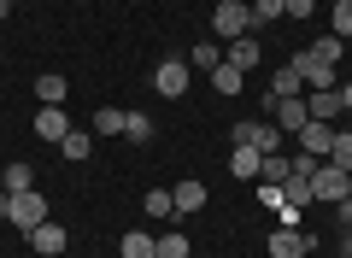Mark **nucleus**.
Wrapping results in <instances>:
<instances>
[{
	"instance_id": "26",
	"label": "nucleus",
	"mask_w": 352,
	"mask_h": 258,
	"mask_svg": "<svg viewBox=\"0 0 352 258\" xmlns=\"http://www.w3.org/2000/svg\"><path fill=\"white\" fill-rule=\"evenodd\" d=\"M329 164L352 171V129H335V147H329Z\"/></svg>"
},
{
	"instance_id": "14",
	"label": "nucleus",
	"mask_w": 352,
	"mask_h": 258,
	"mask_svg": "<svg viewBox=\"0 0 352 258\" xmlns=\"http://www.w3.org/2000/svg\"><path fill=\"white\" fill-rule=\"evenodd\" d=\"M294 94H305V76L294 71V65H282V71L270 76V94H264V100H294Z\"/></svg>"
},
{
	"instance_id": "28",
	"label": "nucleus",
	"mask_w": 352,
	"mask_h": 258,
	"mask_svg": "<svg viewBox=\"0 0 352 258\" xmlns=\"http://www.w3.org/2000/svg\"><path fill=\"white\" fill-rule=\"evenodd\" d=\"M159 258H188V235H182V229L159 235Z\"/></svg>"
},
{
	"instance_id": "16",
	"label": "nucleus",
	"mask_w": 352,
	"mask_h": 258,
	"mask_svg": "<svg viewBox=\"0 0 352 258\" xmlns=\"http://www.w3.org/2000/svg\"><path fill=\"white\" fill-rule=\"evenodd\" d=\"M65 94H71V83H65L59 71H47V76H36V100H41V106H65Z\"/></svg>"
},
{
	"instance_id": "15",
	"label": "nucleus",
	"mask_w": 352,
	"mask_h": 258,
	"mask_svg": "<svg viewBox=\"0 0 352 258\" xmlns=\"http://www.w3.org/2000/svg\"><path fill=\"white\" fill-rule=\"evenodd\" d=\"M229 171L252 182V176H264V153L258 147H229Z\"/></svg>"
},
{
	"instance_id": "20",
	"label": "nucleus",
	"mask_w": 352,
	"mask_h": 258,
	"mask_svg": "<svg viewBox=\"0 0 352 258\" xmlns=\"http://www.w3.org/2000/svg\"><path fill=\"white\" fill-rule=\"evenodd\" d=\"M59 153H65V159H71V164H82L88 153H94V129H71V136L59 141Z\"/></svg>"
},
{
	"instance_id": "29",
	"label": "nucleus",
	"mask_w": 352,
	"mask_h": 258,
	"mask_svg": "<svg viewBox=\"0 0 352 258\" xmlns=\"http://www.w3.org/2000/svg\"><path fill=\"white\" fill-rule=\"evenodd\" d=\"M288 171H294V159H282V153H270V159H264V176H270V182H282Z\"/></svg>"
},
{
	"instance_id": "7",
	"label": "nucleus",
	"mask_w": 352,
	"mask_h": 258,
	"mask_svg": "<svg viewBox=\"0 0 352 258\" xmlns=\"http://www.w3.org/2000/svg\"><path fill=\"white\" fill-rule=\"evenodd\" d=\"M71 129H76V123L65 118V106H36V136H41V141H53V147H59Z\"/></svg>"
},
{
	"instance_id": "13",
	"label": "nucleus",
	"mask_w": 352,
	"mask_h": 258,
	"mask_svg": "<svg viewBox=\"0 0 352 258\" xmlns=\"http://www.w3.org/2000/svg\"><path fill=\"white\" fill-rule=\"evenodd\" d=\"M305 106H311L317 123H335L340 111H346V106H340V88H311V94H305Z\"/></svg>"
},
{
	"instance_id": "21",
	"label": "nucleus",
	"mask_w": 352,
	"mask_h": 258,
	"mask_svg": "<svg viewBox=\"0 0 352 258\" xmlns=\"http://www.w3.org/2000/svg\"><path fill=\"white\" fill-rule=\"evenodd\" d=\"M141 211H147V217H176L170 188H147V194H141Z\"/></svg>"
},
{
	"instance_id": "33",
	"label": "nucleus",
	"mask_w": 352,
	"mask_h": 258,
	"mask_svg": "<svg viewBox=\"0 0 352 258\" xmlns=\"http://www.w3.org/2000/svg\"><path fill=\"white\" fill-rule=\"evenodd\" d=\"M12 217V194H6V188H0V223Z\"/></svg>"
},
{
	"instance_id": "32",
	"label": "nucleus",
	"mask_w": 352,
	"mask_h": 258,
	"mask_svg": "<svg viewBox=\"0 0 352 258\" xmlns=\"http://www.w3.org/2000/svg\"><path fill=\"white\" fill-rule=\"evenodd\" d=\"M335 217H340V229L352 235V194H346V200H335Z\"/></svg>"
},
{
	"instance_id": "19",
	"label": "nucleus",
	"mask_w": 352,
	"mask_h": 258,
	"mask_svg": "<svg viewBox=\"0 0 352 258\" xmlns=\"http://www.w3.org/2000/svg\"><path fill=\"white\" fill-rule=\"evenodd\" d=\"M217 65H223V47H217V41H194V53H188V71H206V76H212Z\"/></svg>"
},
{
	"instance_id": "4",
	"label": "nucleus",
	"mask_w": 352,
	"mask_h": 258,
	"mask_svg": "<svg viewBox=\"0 0 352 258\" xmlns=\"http://www.w3.org/2000/svg\"><path fill=\"white\" fill-rule=\"evenodd\" d=\"M317 246V235L294 229V223H270V258H305Z\"/></svg>"
},
{
	"instance_id": "23",
	"label": "nucleus",
	"mask_w": 352,
	"mask_h": 258,
	"mask_svg": "<svg viewBox=\"0 0 352 258\" xmlns=\"http://www.w3.org/2000/svg\"><path fill=\"white\" fill-rule=\"evenodd\" d=\"M124 141H135V147L153 141V118H147V111H124Z\"/></svg>"
},
{
	"instance_id": "11",
	"label": "nucleus",
	"mask_w": 352,
	"mask_h": 258,
	"mask_svg": "<svg viewBox=\"0 0 352 258\" xmlns=\"http://www.w3.org/2000/svg\"><path fill=\"white\" fill-rule=\"evenodd\" d=\"M170 200H176V217H188V211H200V206H206V182H200V176H176Z\"/></svg>"
},
{
	"instance_id": "25",
	"label": "nucleus",
	"mask_w": 352,
	"mask_h": 258,
	"mask_svg": "<svg viewBox=\"0 0 352 258\" xmlns=\"http://www.w3.org/2000/svg\"><path fill=\"white\" fill-rule=\"evenodd\" d=\"M329 36H340V41L352 36V0H335V12H329Z\"/></svg>"
},
{
	"instance_id": "36",
	"label": "nucleus",
	"mask_w": 352,
	"mask_h": 258,
	"mask_svg": "<svg viewBox=\"0 0 352 258\" xmlns=\"http://www.w3.org/2000/svg\"><path fill=\"white\" fill-rule=\"evenodd\" d=\"M0 59H6V53H0Z\"/></svg>"
},
{
	"instance_id": "12",
	"label": "nucleus",
	"mask_w": 352,
	"mask_h": 258,
	"mask_svg": "<svg viewBox=\"0 0 352 258\" xmlns=\"http://www.w3.org/2000/svg\"><path fill=\"white\" fill-rule=\"evenodd\" d=\"M24 241L36 246L41 258H59V252H65V223H36V229H30Z\"/></svg>"
},
{
	"instance_id": "35",
	"label": "nucleus",
	"mask_w": 352,
	"mask_h": 258,
	"mask_svg": "<svg viewBox=\"0 0 352 258\" xmlns=\"http://www.w3.org/2000/svg\"><path fill=\"white\" fill-rule=\"evenodd\" d=\"M0 18H12V0H0Z\"/></svg>"
},
{
	"instance_id": "10",
	"label": "nucleus",
	"mask_w": 352,
	"mask_h": 258,
	"mask_svg": "<svg viewBox=\"0 0 352 258\" xmlns=\"http://www.w3.org/2000/svg\"><path fill=\"white\" fill-rule=\"evenodd\" d=\"M223 59L235 65V71H252V65L264 59V41L258 36H235V41H223Z\"/></svg>"
},
{
	"instance_id": "22",
	"label": "nucleus",
	"mask_w": 352,
	"mask_h": 258,
	"mask_svg": "<svg viewBox=\"0 0 352 258\" xmlns=\"http://www.w3.org/2000/svg\"><path fill=\"white\" fill-rule=\"evenodd\" d=\"M305 53H311L317 65H340V53H346V41H340V36H317V41H311Z\"/></svg>"
},
{
	"instance_id": "1",
	"label": "nucleus",
	"mask_w": 352,
	"mask_h": 258,
	"mask_svg": "<svg viewBox=\"0 0 352 258\" xmlns=\"http://www.w3.org/2000/svg\"><path fill=\"white\" fill-rule=\"evenodd\" d=\"M311 194L323 200V206H335V200H346V194H352V171H340V164L317 159V176H311Z\"/></svg>"
},
{
	"instance_id": "31",
	"label": "nucleus",
	"mask_w": 352,
	"mask_h": 258,
	"mask_svg": "<svg viewBox=\"0 0 352 258\" xmlns=\"http://www.w3.org/2000/svg\"><path fill=\"white\" fill-rule=\"evenodd\" d=\"M317 0H282V18H311Z\"/></svg>"
},
{
	"instance_id": "34",
	"label": "nucleus",
	"mask_w": 352,
	"mask_h": 258,
	"mask_svg": "<svg viewBox=\"0 0 352 258\" xmlns=\"http://www.w3.org/2000/svg\"><path fill=\"white\" fill-rule=\"evenodd\" d=\"M340 106H346V111H352V83H340Z\"/></svg>"
},
{
	"instance_id": "17",
	"label": "nucleus",
	"mask_w": 352,
	"mask_h": 258,
	"mask_svg": "<svg viewBox=\"0 0 352 258\" xmlns=\"http://www.w3.org/2000/svg\"><path fill=\"white\" fill-rule=\"evenodd\" d=\"M212 88H217V94H223V100H235L241 94V88H247V71H235V65H217V71H212Z\"/></svg>"
},
{
	"instance_id": "9",
	"label": "nucleus",
	"mask_w": 352,
	"mask_h": 258,
	"mask_svg": "<svg viewBox=\"0 0 352 258\" xmlns=\"http://www.w3.org/2000/svg\"><path fill=\"white\" fill-rule=\"evenodd\" d=\"M276 188H282V211H305V206H317V194H311V176H294V171H288Z\"/></svg>"
},
{
	"instance_id": "30",
	"label": "nucleus",
	"mask_w": 352,
	"mask_h": 258,
	"mask_svg": "<svg viewBox=\"0 0 352 258\" xmlns=\"http://www.w3.org/2000/svg\"><path fill=\"white\" fill-rule=\"evenodd\" d=\"M258 206L264 211H282V188L276 182H258Z\"/></svg>"
},
{
	"instance_id": "8",
	"label": "nucleus",
	"mask_w": 352,
	"mask_h": 258,
	"mask_svg": "<svg viewBox=\"0 0 352 258\" xmlns=\"http://www.w3.org/2000/svg\"><path fill=\"white\" fill-rule=\"evenodd\" d=\"M294 141H300V153H311V159H329V147H335V123H317L311 118Z\"/></svg>"
},
{
	"instance_id": "5",
	"label": "nucleus",
	"mask_w": 352,
	"mask_h": 258,
	"mask_svg": "<svg viewBox=\"0 0 352 258\" xmlns=\"http://www.w3.org/2000/svg\"><path fill=\"white\" fill-rule=\"evenodd\" d=\"M188 83H194L188 59H164L159 71H153V94H164V100H182V94H188Z\"/></svg>"
},
{
	"instance_id": "3",
	"label": "nucleus",
	"mask_w": 352,
	"mask_h": 258,
	"mask_svg": "<svg viewBox=\"0 0 352 258\" xmlns=\"http://www.w3.org/2000/svg\"><path fill=\"white\" fill-rule=\"evenodd\" d=\"M212 30H217L223 41H235V36H252V6H241V0H217Z\"/></svg>"
},
{
	"instance_id": "18",
	"label": "nucleus",
	"mask_w": 352,
	"mask_h": 258,
	"mask_svg": "<svg viewBox=\"0 0 352 258\" xmlns=\"http://www.w3.org/2000/svg\"><path fill=\"white\" fill-rule=\"evenodd\" d=\"M0 188H6V194H24V188H36V171H30L24 159H12L6 171H0Z\"/></svg>"
},
{
	"instance_id": "6",
	"label": "nucleus",
	"mask_w": 352,
	"mask_h": 258,
	"mask_svg": "<svg viewBox=\"0 0 352 258\" xmlns=\"http://www.w3.org/2000/svg\"><path fill=\"white\" fill-rule=\"evenodd\" d=\"M6 223H18V229H36V223H47V200H41V188H24V194H12V217Z\"/></svg>"
},
{
	"instance_id": "2",
	"label": "nucleus",
	"mask_w": 352,
	"mask_h": 258,
	"mask_svg": "<svg viewBox=\"0 0 352 258\" xmlns=\"http://www.w3.org/2000/svg\"><path fill=\"white\" fill-rule=\"evenodd\" d=\"M264 111H270V123H276L282 136H300L305 123H311V106H305V94H294V100H264Z\"/></svg>"
},
{
	"instance_id": "27",
	"label": "nucleus",
	"mask_w": 352,
	"mask_h": 258,
	"mask_svg": "<svg viewBox=\"0 0 352 258\" xmlns=\"http://www.w3.org/2000/svg\"><path fill=\"white\" fill-rule=\"evenodd\" d=\"M276 18H282V0H252V36L264 24H276Z\"/></svg>"
},
{
	"instance_id": "24",
	"label": "nucleus",
	"mask_w": 352,
	"mask_h": 258,
	"mask_svg": "<svg viewBox=\"0 0 352 258\" xmlns=\"http://www.w3.org/2000/svg\"><path fill=\"white\" fill-rule=\"evenodd\" d=\"M88 129H94V136H124V111H118V106H100Z\"/></svg>"
}]
</instances>
